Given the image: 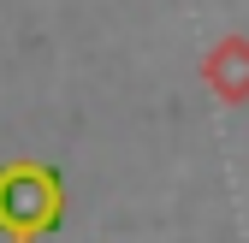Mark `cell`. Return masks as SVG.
<instances>
[{
	"label": "cell",
	"instance_id": "6da1fadb",
	"mask_svg": "<svg viewBox=\"0 0 249 243\" xmlns=\"http://www.w3.org/2000/svg\"><path fill=\"white\" fill-rule=\"evenodd\" d=\"M59 220V178L48 166H6L0 172V231L30 243Z\"/></svg>",
	"mask_w": 249,
	"mask_h": 243
},
{
	"label": "cell",
	"instance_id": "7a4b0ae2",
	"mask_svg": "<svg viewBox=\"0 0 249 243\" xmlns=\"http://www.w3.org/2000/svg\"><path fill=\"white\" fill-rule=\"evenodd\" d=\"M208 71H213V83L226 89V95H249V42H220V53L208 59Z\"/></svg>",
	"mask_w": 249,
	"mask_h": 243
}]
</instances>
